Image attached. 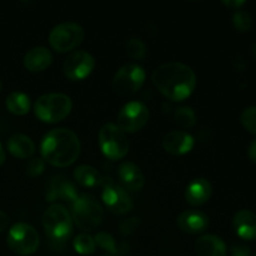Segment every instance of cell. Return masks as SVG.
Wrapping results in <instances>:
<instances>
[{
	"mask_svg": "<svg viewBox=\"0 0 256 256\" xmlns=\"http://www.w3.org/2000/svg\"><path fill=\"white\" fill-rule=\"evenodd\" d=\"M152 84L166 99L182 102L192 94L196 86V75L182 62H166L154 70Z\"/></svg>",
	"mask_w": 256,
	"mask_h": 256,
	"instance_id": "6da1fadb",
	"label": "cell"
},
{
	"mask_svg": "<svg viewBox=\"0 0 256 256\" xmlns=\"http://www.w3.org/2000/svg\"><path fill=\"white\" fill-rule=\"evenodd\" d=\"M80 140L72 130L52 129L42 138L40 145L42 159L56 168L70 166L80 154Z\"/></svg>",
	"mask_w": 256,
	"mask_h": 256,
	"instance_id": "7a4b0ae2",
	"label": "cell"
},
{
	"mask_svg": "<svg viewBox=\"0 0 256 256\" xmlns=\"http://www.w3.org/2000/svg\"><path fill=\"white\" fill-rule=\"evenodd\" d=\"M72 109V99L62 92H50V94L42 95L38 98L34 104V112L38 119L48 124H54L64 120L70 114Z\"/></svg>",
	"mask_w": 256,
	"mask_h": 256,
	"instance_id": "3957f363",
	"label": "cell"
},
{
	"mask_svg": "<svg viewBox=\"0 0 256 256\" xmlns=\"http://www.w3.org/2000/svg\"><path fill=\"white\" fill-rule=\"evenodd\" d=\"M72 218L79 229L92 232L102 224L104 209L94 196L84 194L72 202Z\"/></svg>",
	"mask_w": 256,
	"mask_h": 256,
	"instance_id": "277c9868",
	"label": "cell"
},
{
	"mask_svg": "<svg viewBox=\"0 0 256 256\" xmlns=\"http://www.w3.org/2000/svg\"><path fill=\"white\" fill-rule=\"evenodd\" d=\"M42 226L52 242H65L72 232V214L62 205L52 204L42 215Z\"/></svg>",
	"mask_w": 256,
	"mask_h": 256,
	"instance_id": "5b68a950",
	"label": "cell"
},
{
	"mask_svg": "<svg viewBox=\"0 0 256 256\" xmlns=\"http://www.w3.org/2000/svg\"><path fill=\"white\" fill-rule=\"evenodd\" d=\"M99 146L109 160H120L129 152L126 134L116 124H105L99 130Z\"/></svg>",
	"mask_w": 256,
	"mask_h": 256,
	"instance_id": "8992f818",
	"label": "cell"
},
{
	"mask_svg": "<svg viewBox=\"0 0 256 256\" xmlns=\"http://www.w3.org/2000/svg\"><path fill=\"white\" fill-rule=\"evenodd\" d=\"M6 242L12 252L20 256H28L36 252L40 239L35 228L25 222H18L10 228Z\"/></svg>",
	"mask_w": 256,
	"mask_h": 256,
	"instance_id": "52a82bcc",
	"label": "cell"
},
{
	"mask_svg": "<svg viewBox=\"0 0 256 256\" xmlns=\"http://www.w3.org/2000/svg\"><path fill=\"white\" fill-rule=\"evenodd\" d=\"M84 35V29L76 22H62L50 32V46L58 52H69L82 44Z\"/></svg>",
	"mask_w": 256,
	"mask_h": 256,
	"instance_id": "ba28073f",
	"label": "cell"
},
{
	"mask_svg": "<svg viewBox=\"0 0 256 256\" xmlns=\"http://www.w3.org/2000/svg\"><path fill=\"white\" fill-rule=\"evenodd\" d=\"M145 70L138 64H126L120 68L112 79V89L120 96H129L142 89L145 82Z\"/></svg>",
	"mask_w": 256,
	"mask_h": 256,
	"instance_id": "9c48e42d",
	"label": "cell"
},
{
	"mask_svg": "<svg viewBox=\"0 0 256 256\" xmlns=\"http://www.w3.org/2000/svg\"><path fill=\"white\" fill-rule=\"evenodd\" d=\"M149 120V109L140 102H130L118 114V126L126 132H140Z\"/></svg>",
	"mask_w": 256,
	"mask_h": 256,
	"instance_id": "30bf717a",
	"label": "cell"
},
{
	"mask_svg": "<svg viewBox=\"0 0 256 256\" xmlns=\"http://www.w3.org/2000/svg\"><path fill=\"white\" fill-rule=\"evenodd\" d=\"M102 202L110 212L116 215H124L132 212L134 204H132V198L125 192L124 188L115 185L112 182V179H109V182H106V179H102Z\"/></svg>",
	"mask_w": 256,
	"mask_h": 256,
	"instance_id": "8fae6325",
	"label": "cell"
},
{
	"mask_svg": "<svg viewBox=\"0 0 256 256\" xmlns=\"http://www.w3.org/2000/svg\"><path fill=\"white\" fill-rule=\"evenodd\" d=\"M95 68V59L90 52L84 50L72 52L65 59L62 70L65 76L72 82L84 80L89 76Z\"/></svg>",
	"mask_w": 256,
	"mask_h": 256,
	"instance_id": "7c38bea8",
	"label": "cell"
},
{
	"mask_svg": "<svg viewBox=\"0 0 256 256\" xmlns=\"http://www.w3.org/2000/svg\"><path fill=\"white\" fill-rule=\"evenodd\" d=\"M195 140L189 132L182 130H174L168 132L162 139V148L172 155H185L192 150Z\"/></svg>",
	"mask_w": 256,
	"mask_h": 256,
	"instance_id": "4fadbf2b",
	"label": "cell"
},
{
	"mask_svg": "<svg viewBox=\"0 0 256 256\" xmlns=\"http://www.w3.org/2000/svg\"><path fill=\"white\" fill-rule=\"evenodd\" d=\"M176 224L186 234H202L209 228V218L199 210H185L178 216Z\"/></svg>",
	"mask_w": 256,
	"mask_h": 256,
	"instance_id": "5bb4252c",
	"label": "cell"
},
{
	"mask_svg": "<svg viewBox=\"0 0 256 256\" xmlns=\"http://www.w3.org/2000/svg\"><path fill=\"white\" fill-rule=\"evenodd\" d=\"M212 194V186L209 180L204 178L194 179L185 190V199L192 206H202L209 202Z\"/></svg>",
	"mask_w": 256,
	"mask_h": 256,
	"instance_id": "9a60e30c",
	"label": "cell"
},
{
	"mask_svg": "<svg viewBox=\"0 0 256 256\" xmlns=\"http://www.w3.org/2000/svg\"><path fill=\"white\" fill-rule=\"evenodd\" d=\"M118 175H119L120 182L122 184L124 189L130 190V192H140L144 188V174L134 162H122L119 166Z\"/></svg>",
	"mask_w": 256,
	"mask_h": 256,
	"instance_id": "2e32d148",
	"label": "cell"
},
{
	"mask_svg": "<svg viewBox=\"0 0 256 256\" xmlns=\"http://www.w3.org/2000/svg\"><path fill=\"white\" fill-rule=\"evenodd\" d=\"M79 198L76 189L64 176H56L49 185L46 192V202H54L62 199L68 202H74Z\"/></svg>",
	"mask_w": 256,
	"mask_h": 256,
	"instance_id": "e0dca14e",
	"label": "cell"
},
{
	"mask_svg": "<svg viewBox=\"0 0 256 256\" xmlns=\"http://www.w3.org/2000/svg\"><path fill=\"white\" fill-rule=\"evenodd\" d=\"M232 226L242 239H256V214L250 210H239L232 218Z\"/></svg>",
	"mask_w": 256,
	"mask_h": 256,
	"instance_id": "ac0fdd59",
	"label": "cell"
},
{
	"mask_svg": "<svg viewBox=\"0 0 256 256\" xmlns=\"http://www.w3.org/2000/svg\"><path fill=\"white\" fill-rule=\"evenodd\" d=\"M24 66L26 68L29 72H44L45 69L52 65V55L50 50H48L44 46H36L30 49L29 52L25 54Z\"/></svg>",
	"mask_w": 256,
	"mask_h": 256,
	"instance_id": "d6986e66",
	"label": "cell"
},
{
	"mask_svg": "<svg viewBox=\"0 0 256 256\" xmlns=\"http://www.w3.org/2000/svg\"><path fill=\"white\" fill-rule=\"evenodd\" d=\"M195 250L199 256H226V245L216 235L206 234L195 242Z\"/></svg>",
	"mask_w": 256,
	"mask_h": 256,
	"instance_id": "ffe728a7",
	"label": "cell"
},
{
	"mask_svg": "<svg viewBox=\"0 0 256 256\" xmlns=\"http://www.w3.org/2000/svg\"><path fill=\"white\" fill-rule=\"evenodd\" d=\"M8 150L18 159H28L35 154L34 142L24 134H14L8 140Z\"/></svg>",
	"mask_w": 256,
	"mask_h": 256,
	"instance_id": "44dd1931",
	"label": "cell"
},
{
	"mask_svg": "<svg viewBox=\"0 0 256 256\" xmlns=\"http://www.w3.org/2000/svg\"><path fill=\"white\" fill-rule=\"evenodd\" d=\"M74 179L84 188H94L102 184V175L90 165H80L74 170Z\"/></svg>",
	"mask_w": 256,
	"mask_h": 256,
	"instance_id": "7402d4cb",
	"label": "cell"
},
{
	"mask_svg": "<svg viewBox=\"0 0 256 256\" xmlns=\"http://www.w3.org/2000/svg\"><path fill=\"white\" fill-rule=\"evenodd\" d=\"M6 108L12 114L22 116L30 110V98L22 92H12L6 98Z\"/></svg>",
	"mask_w": 256,
	"mask_h": 256,
	"instance_id": "603a6c76",
	"label": "cell"
},
{
	"mask_svg": "<svg viewBox=\"0 0 256 256\" xmlns=\"http://www.w3.org/2000/svg\"><path fill=\"white\" fill-rule=\"evenodd\" d=\"M174 119L182 129H192L196 124V114L190 106H182L176 109Z\"/></svg>",
	"mask_w": 256,
	"mask_h": 256,
	"instance_id": "cb8c5ba5",
	"label": "cell"
},
{
	"mask_svg": "<svg viewBox=\"0 0 256 256\" xmlns=\"http://www.w3.org/2000/svg\"><path fill=\"white\" fill-rule=\"evenodd\" d=\"M72 245H74L75 252L80 255L92 254L95 252V248H96L94 238L92 235L86 234V232L78 235L74 239V242H72Z\"/></svg>",
	"mask_w": 256,
	"mask_h": 256,
	"instance_id": "d4e9b609",
	"label": "cell"
},
{
	"mask_svg": "<svg viewBox=\"0 0 256 256\" xmlns=\"http://www.w3.org/2000/svg\"><path fill=\"white\" fill-rule=\"evenodd\" d=\"M94 240L95 244H96L98 246L102 248V250H105L109 255L119 254V248L116 246V242H115L114 238L110 234H108V232H98L94 236Z\"/></svg>",
	"mask_w": 256,
	"mask_h": 256,
	"instance_id": "484cf974",
	"label": "cell"
},
{
	"mask_svg": "<svg viewBox=\"0 0 256 256\" xmlns=\"http://www.w3.org/2000/svg\"><path fill=\"white\" fill-rule=\"evenodd\" d=\"M232 24H234L235 29L239 30V32H249L252 26V15L248 12H245V10H236L234 15H232Z\"/></svg>",
	"mask_w": 256,
	"mask_h": 256,
	"instance_id": "4316f807",
	"label": "cell"
},
{
	"mask_svg": "<svg viewBox=\"0 0 256 256\" xmlns=\"http://www.w3.org/2000/svg\"><path fill=\"white\" fill-rule=\"evenodd\" d=\"M126 52L132 59L142 60L146 56V46L140 39L132 38L126 44Z\"/></svg>",
	"mask_w": 256,
	"mask_h": 256,
	"instance_id": "83f0119b",
	"label": "cell"
},
{
	"mask_svg": "<svg viewBox=\"0 0 256 256\" xmlns=\"http://www.w3.org/2000/svg\"><path fill=\"white\" fill-rule=\"evenodd\" d=\"M242 124L245 129L252 134L256 135V106H249L242 112Z\"/></svg>",
	"mask_w": 256,
	"mask_h": 256,
	"instance_id": "f1b7e54d",
	"label": "cell"
},
{
	"mask_svg": "<svg viewBox=\"0 0 256 256\" xmlns=\"http://www.w3.org/2000/svg\"><path fill=\"white\" fill-rule=\"evenodd\" d=\"M45 162L42 158H34L26 165V174L32 178H36L44 172Z\"/></svg>",
	"mask_w": 256,
	"mask_h": 256,
	"instance_id": "f546056e",
	"label": "cell"
},
{
	"mask_svg": "<svg viewBox=\"0 0 256 256\" xmlns=\"http://www.w3.org/2000/svg\"><path fill=\"white\" fill-rule=\"evenodd\" d=\"M140 224L139 218H129V219L122 220L119 224V232L120 234L124 235V236H128V235H132L135 230L138 229Z\"/></svg>",
	"mask_w": 256,
	"mask_h": 256,
	"instance_id": "4dcf8cb0",
	"label": "cell"
},
{
	"mask_svg": "<svg viewBox=\"0 0 256 256\" xmlns=\"http://www.w3.org/2000/svg\"><path fill=\"white\" fill-rule=\"evenodd\" d=\"M232 256H250L252 252H250V248L248 245L244 244H234L230 249Z\"/></svg>",
	"mask_w": 256,
	"mask_h": 256,
	"instance_id": "1f68e13d",
	"label": "cell"
},
{
	"mask_svg": "<svg viewBox=\"0 0 256 256\" xmlns=\"http://www.w3.org/2000/svg\"><path fill=\"white\" fill-rule=\"evenodd\" d=\"M222 4L225 5V6L230 8V9H234V10H239L240 6H242V5H245V2L244 0H224L222 2Z\"/></svg>",
	"mask_w": 256,
	"mask_h": 256,
	"instance_id": "d6a6232c",
	"label": "cell"
},
{
	"mask_svg": "<svg viewBox=\"0 0 256 256\" xmlns=\"http://www.w3.org/2000/svg\"><path fill=\"white\" fill-rule=\"evenodd\" d=\"M9 222H10V219H9V216H8V214H5L4 212H2V210H0V232H2L4 230L8 229V226H9Z\"/></svg>",
	"mask_w": 256,
	"mask_h": 256,
	"instance_id": "836d02e7",
	"label": "cell"
},
{
	"mask_svg": "<svg viewBox=\"0 0 256 256\" xmlns=\"http://www.w3.org/2000/svg\"><path fill=\"white\" fill-rule=\"evenodd\" d=\"M248 155H249L250 160L252 162H256V139L250 142L249 149H248Z\"/></svg>",
	"mask_w": 256,
	"mask_h": 256,
	"instance_id": "e575fe53",
	"label": "cell"
},
{
	"mask_svg": "<svg viewBox=\"0 0 256 256\" xmlns=\"http://www.w3.org/2000/svg\"><path fill=\"white\" fill-rule=\"evenodd\" d=\"M4 162H5V152L4 149H2V144H0V166L4 164Z\"/></svg>",
	"mask_w": 256,
	"mask_h": 256,
	"instance_id": "d590c367",
	"label": "cell"
},
{
	"mask_svg": "<svg viewBox=\"0 0 256 256\" xmlns=\"http://www.w3.org/2000/svg\"><path fill=\"white\" fill-rule=\"evenodd\" d=\"M252 54H254V56L256 58V42L252 45Z\"/></svg>",
	"mask_w": 256,
	"mask_h": 256,
	"instance_id": "8d00e7d4",
	"label": "cell"
},
{
	"mask_svg": "<svg viewBox=\"0 0 256 256\" xmlns=\"http://www.w3.org/2000/svg\"><path fill=\"white\" fill-rule=\"evenodd\" d=\"M102 256H115V255H109V254H106V255H102Z\"/></svg>",
	"mask_w": 256,
	"mask_h": 256,
	"instance_id": "74e56055",
	"label": "cell"
},
{
	"mask_svg": "<svg viewBox=\"0 0 256 256\" xmlns=\"http://www.w3.org/2000/svg\"><path fill=\"white\" fill-rule=\"evenodd\" d=\"M0 92H2V82H0Z\"/></svg>",
	"mask_w": 256,
	"mask_h": 256,
	"instance_id": "f35d334b",
	"label": "cell"
},
{
	"mask_svg": "<svg viewBox=\"0 0 256 256\" xmlns=\"http://www.w3.org/2000/svg\"><path fill=\"white\" fill-rule=\"evenodd\" d=\"M255 256H256V254H255Z\"/></svg>",
	"mask_w": 256,
	"mask_h": 256,
	"instance_id": "ab89813d",
	"label": "cell"
}]
</instances>
